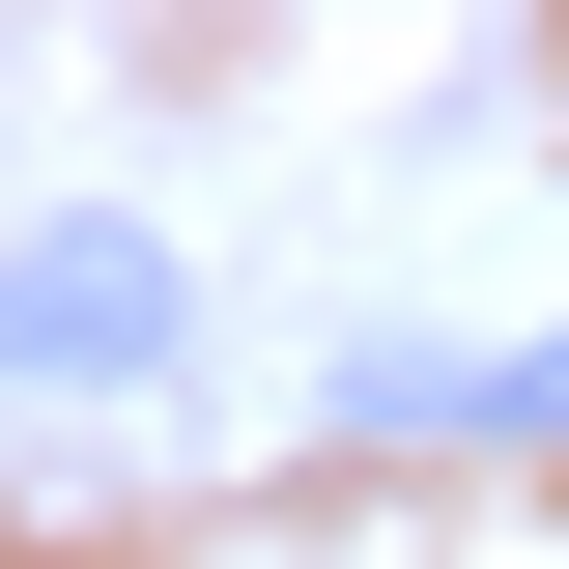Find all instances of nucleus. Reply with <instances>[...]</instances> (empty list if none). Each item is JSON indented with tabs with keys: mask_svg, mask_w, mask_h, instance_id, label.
Listing matches in <instances>:
<instances>
[{
	"mask_svg": "<svg viewBox=\"0 0 569 569\" xmlns=\"http://www.w3.org/2000/svg\"><path fill=\"white\" fill-rule=\"evenodd\" d=\"M0 370H58V399L171 370V228H0Z\"/></svg>",
	"mask_w": 569,
	"mask_h": 569,
	"instance_id": "f257e3e1",
	"label": "nucleus"
}]
</instances>
